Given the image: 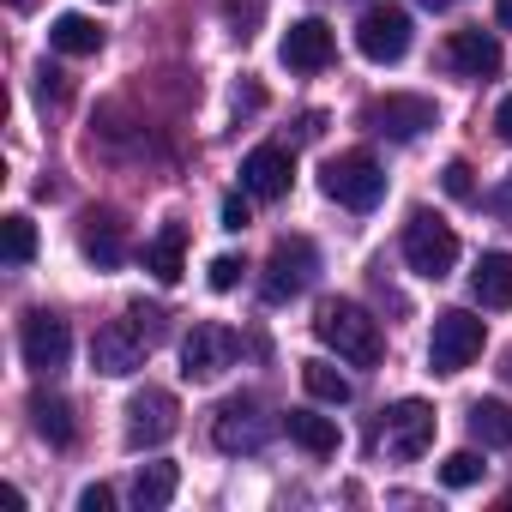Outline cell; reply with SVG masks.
Instances as JSON below:
<instances>
[{
	"label": "cell",
	"mask_w": 512,
	"mask_h": 512,
	"mask_svg": "<svg viewBox=\"0 0 512 512\" xmlns=\"http://www.w3.org/2000/svg\"><path fill=\"white\" fill-rule=\"evenodd\" d=\"M314 338L326 344V350H338V362H350V368H374L380 362V320H368V308H356V302H320V314H314Z\"/></svg>",
	"instance_id": "6da1fadb"
},
{
	"label": "cell",
	"mask_w": 512,
	"mask_h": 512,
	"mask_svg": "<svg viewBox=\"0 0 512 512\" xmlns=\"http://www.w3.org/2000/svg\"><path fill=\"white\" fill-rule=\"evenodd\" d=\"M320 187H326V199L344 205V211H374V205L386 199V169H380L368 151H338V157L320 169Z\"/></svg>",
	"instance_id": "7a4b0ae2"
},
{
	"label": "cell",
	"mask_w": 512,
	"mask_h": 512,
	"mask_svg": "<svg viewBox=\"0 0 512 512\" xmlns=\"http://www.w3.org/2000/svg\"><path fill=\"white\" fill-rule=\"evenodd\" d=\"M404 266L416 278L440 284L458 266V235H452V223H440L434 211H410V223H404Z\"/></svg>",
	"instance_id": "3957f363"
},
{
	"label": "cell",
	"mask_w": 512,
	"mask_h": 512,
	"mask_svg": "<svg viewBox=\"0 0 512 512\" xmlns=\"http://www.w3.org/2000/svg\"><path fill=\"white\" fill-rule=\"evenodd\" d=\"M428 446H434V404H422V398H398L374 428V452H386L398 464L422 458Z\"/></svg>",
	"instance_id": "277c9868"
},
{
	"label": "cell",
	"mask_w": 512,
	"mask_h": 512,
	"mask_svg": "<svg viewBox=\"0 0 512 512\" xmlns=\"http://www.w3.org/2000/svg\"><path fill=\"white\" fill-rule=\"evenodd\" d=\"M314 272H320V253H314V241H308V235H284V241L272 247V260H266L260 296H266L272 308H284V302H296V296L314 284Z\"/></svg>",
	"instance_id": "5b68a950"
},
{
	"label": "cell",
	"mask_w": 512,
	"mask_h": 512,
	"mask_svg": "<svg viewBox=\"0 0 512 512\" xmlns=\"http://www.w3.org/2000/svg\"><path fill=\"white\" fill-rule=\"evenodd\" d=\"M482 320L470 314V308H446L440 320H434V338H428V368L434 374H464L476 356H482Z\"/></svg>",
	"instance_id": "8992f818"
},
{
	"label": "cell",
	"mask_w": 512,
	"mask_h": 512,
	"mask_svg": "<svg viewBox=\"0 0 512 512\" xmlns=\"http://www.w3.org/2000/svg\"><path fill=\"white\" fill-rule=\"evenodd\" d=\"M175 428H181V404H175V392L145 386V392H133V398H127V446H133V452L163 446Z\"/></svg>",
	"instance_id": "52a82bcc"
},
{
	"label": "cell",
	"mask_w": 512,
	"mask_h": 512,
	"mask_svg": "<svg viewBox=\"0 0 512 512\" xmlns=\"http://www.w3.org/2000/svg\"><path fill=\"white\" fill-rule=\"evenodd\" d=\"M235 356H241V338L217 320H205L181 338V374L187 380H217L223 368H235Z\"/></svg>",
	"instance_id": "ba28073f"
},
{
	"label": "cell",
	"mask_w": 512,
	"mask_h": 512,
	"mask_svg": "<svg viewBox=\"0 0 512 512\" xmlns=\"http://www.w3.org/2000/svg\"><path fill=\"white\" fill-rule=\"evenodd\" d=\"M356 49L374 61V67H392L410 55V13L404 7H368L362 25H356Z\"/></svg>",
	"instance_id": "9c48e42d"
},
{
	"label": "cell",
	"mask_w": 512,
	"mask_h": 512,
	"mask_svg": "<svg viewBox=\"0 0 512 512\" xmlns=\"http://www.w3.org/2000/svg\"><path fill=\"white\" fill-rule=\"evenodd\" d=\"M362 121H368V133L404 145V139H416V133L434 127V103H428V97H410V91H392V97H374V103L362 109Z\"/></svg>",
	"instance_id": "30bf717a"
},
{
	"label": "cell",
	"mask_w": 512,
	"mask_h": 512,
	"mask_svg": "<svg viewBox=\"0 0 512 512\" xmlns=\"http://www.w3.org/2000/svg\"><path fill=\"white\" fill-rule=\"evenodd\" d=\"M19 350H25V368H31V374H61L67 356H73V332H67L61 314H25Z\"/></svg>",
	"instance_id": "8fae6325"
},
{
	"label": "cell",
	"mask_w": 512,
	"mask_h": 512,
	"mask_svg": "<svg viewBox=\"0 0 512 512\" xmlns=\"http://www.w3.org/2000/svg\"><path fill=\"white\" fill-rule=\"evenodd\" d=\"M272 416L260 410V398H229L223 410H217V422H211V440L223 446V452H260L266 440H272Z\"/></svg>",
	"instance_id": "7c38bea8"
},
{
	"label": "cell",
	"mask_w": 512,
	"mask_h": 512,
	"mask_svg": "<svg viewBox=\"0 0 512 512\" xmlns=\"http://www.w3.org/2000/svg\"><path fill=\"white\" fill-rule=\"evenodd\" d=\"M145 356H151V338L133 320H109L91 338V368L97 374H133V368H145Z\"/></svg>",
	"instance_id": "4fadbf2b"
},
{
	"label": "cell",
	"mask_w": 512,
	"mask_h": 512,
	"mask_svg": "<svg viewBox=\"0 0 512 512\" xmlns=\"http://www.w3.org/2000/svg\"><path fill=\"white\" fill-rule=\"evenodd\" d=\"M290 175H296V157L284 145H260V151L241 157V193L247 199H284Z\"/></svg>",
	"instance_id": "5bb4252c"
},
{
	"label": "cell",
	"mask_w": 512,
	"mask_h": 512,
	"mask_svg": "<svg viewBox=\"0 0 512 512\" xmlns=\"http://www.w3.org/2000/svg\"><path fill=\"white\" fill-rule=\"evenodd\" d=\"M79 247H85V260H91V266L115 272V266L127 260V229H121V217H115V211H85V223H79Z\"/></svg>",
	"instance_id": "9a60e30c"
},
{
	"label": "cell",
	"mask_w": 512,
	"mask_h": 512,
	"mask_svg": "<svg viewBox=\"0 0 512 512\" xmlns=\"http://www.w3.org/2000/svg\"><path fill=\"white\" fill-rule=\"evenodd\" d=\"M446 67L464 79H494L500 73V43L494 31H452L446 37Z\"/></svg>",
	"instance_id": "2e32d148"
},
{
	"label": "cell",
	"mask_w": 512,
	"mask_h": 512,
	"mask_svg": "<svg viewBox=\"0 0 512 512\" xmlns=\"http://www.w3.org/2000/svg\"><path fill=\"white\" fill-rule=\"evenodd\" d=\"M278 55H284L290 73H320V67H332V31L320 19H302V25L284 31V49Z\"/></svg>",
	"instance_id": "e0dca14e"
},
{
	"label": "cell",
	"mask_w": 512,
	"mask_h": 512,
	"mask_svg": "<svg viewBox=\"0 0 512 512\" xmlns=\"http://www.w3.org/2000/svg\"><path fill=\"white\" fill-rule=\"evenodd\" d=\"M181 260H187V223H163L151 241H145V272L157 284H175L181 278Z\"/></svg>",
	"instance_id": "ac0fdd59"
},
{
	"label": "cell",
	"mask_w": 512,
	"mask_h": 512,
	"mask_svg": "<svg viewBox=\"0 0 512 512\" xmlns=\"http://www.w3.org/2000/svg\"><path fill=\"white\" fill-rule=\"evenodd\" d=\"M470 296L482 308H512V253H482L470 272Z\"/></svg>",
	"instance_id": "d6986e66"
},
{
	"label": "cell",
	"mask_w": 512,
	"mask_h": 512,
	"mask_svg": "<svg viewBox=\"0 0 512 512\" xmlns=\"http://www.w3.org/2000/svg\"><path fill=\"white\" fill-rule=\"evenodd\" d=\"M284 428H290V440H296L302 452H314V458H332V452H338V422H332V416L290 410V416H284Z\"/></svg>",
	"instance_id": "ffe728a7"
},
{
	"label": "cell",
	"mask_w": 512,
	"mask_h": 512,
	"mask_svg": "<svg viewBox=\"0 0 512 512\" xmlns=\"http://www.w3.org/2000/svg\"><path fill=\"white\" fill-rule=\"evenodd\" d=\"M175 488H181V470H175V464H139V476H133V506H139V512H163V506L175 500Z\"/></svg>",
	"instance_id": "44dd1931"
},
{
	"label": "cell",
	"mask_w": 512,
	"mask_h": 512,
	"mask_svg": "<svg viewBox=\"0 0 512 512\" xmlns=\"http://www.w3.org/2000/svg\"><path fill=\"white\" fill-rule=\"evenodd\" d=\"M31 428L49 440V446H73V410L61 404V398H49V392H31Z\"/></svg>",
	"instance_id": "7402d4cb"
},
{
	"label": "cell",
	"mask_w": 512,
	"mask_h": 512,
	"mask_svg": "<svg viewBox=\"0 0 512 512\" xmlns=\"http://www.w3.org/2000/svg\"><path fill=\"white\" fill-rule=\"evenodd\" d=\"M49 43H55L61 55H97V49H103V31H97V19H85V13H61L55 31H49Z\"/></svg>",
	"instance_id": "603a6c76"
},
{
	"label": "cell",
	"mask_w": 512,
	"mask_h": 512,
	"mask_svg": "<svg viewBox=\"0 0 512 512\" xmlns=\"http://www.w3.org/2000/svg\"><path fill=\"white\" fill-rule=\"evenodd\" d=\"M470 434H476L482 446H512V410H506L500 398H476V404H470Z\"/></svg>",
	"instance_id": "cb8c5ba5"
},
{
	"label": "cell",
	"mask_w": 512,
	"mask_h": 512,
	"mask_svg": "<svg viewBox=\"0 0 512 512\" xmlns=\"http://www.w3.org/2000/svg\"><path fill=\"white\" fill-rule=\"evenodd\" d=\"M302 386H308V398H320V404H350V398H356L350 374H338L332 362H302Z\"/></svg>",
	"instance_id": "d4e9b609"
},
{
	"label": "cell",
	"mask_w": 512,
	"mask_h": 512,
	"mask_svg": "<svg viewBox=\"0 0 512 512\" xmlns=\"http://www.w3.org/2000/svg\"><path fill=\"white\" fill-rule=\"evenodd\" d=\"M0 229H7V266H31V260H37V223L13 211Z\"/></svg>",
	"instance_id": "484cf974"
},
{
	"label": "cell",
	"mask_w": 512,
	"mask_h": 512,
	"mask_svg": "<svg viewBox=\"0 0 512 512\" xmlns=\"http://www.w3.org/2000/svg\"><path fill=\"white\" fill-rule=\"evenodd\" d=\"M482 470H488V464H482L476 452H452V458L440 464V482H446V488H470V482H482Z\"/></svg>",
	"instance_id": "4316f807"
},
{
	"label": "cell",
	"mask_w": 512,
	"mask_h": 512,
	"mask_svg": "<svg viewBox=\"0 0 512 512\" xmlns=\"http://www.w3.org/2000/svg\"><path fill=\"white\" fill-rule=\"evenodd\" d=\"M241 284V260H235V253H217V260H211V290H235Z\"/></svg>",
	"instance_id": "83f0119b"
},
{
	"label": "cell",
	"mask_w": 512,
	"mask_h": 512,
	"mask_svg": "<svg viewBox=\"0 0 512 512\" xmlns=\"http://www.w3.org/2000/svg\"><path fill=\"white\" fill-rule=\"evenodd\" d=\"M127 320H133V326H139L151 344L163 338V308H145V302H133V308H127Z\"/></svg>",
	"instance_id": "f1b7e54d"
},
{
	"label": "cell",
	"mask_w": 512,
	"mask_h": 512,
	"mask_svg": "<svg viewBox=\"0 0 512 512\" xmlns=\"http://www.w3.org/2000/svg\"><path fill=\"white\" fill-rule=\"evenodd\" d=\"M446 193H452V199H476V181H470V163H446Z\"/></svg>",
	"instance_id": "f546056e"
},
{
	"label": "cell",
	"mask_w": 512,
	"mask_h": 512,
	"mask_svg": "<svg viewBox=\"0 0 512 512\" xmlns=\"http://www.w3.org/2000/svg\"><path fill=\"white\" fill-rule=\"evenodd\" d=\"M109 506H115V488H103V482H91L79 494V512H109Z\"/></svg>",
	"instance_id": "4dcf8cb0"
},
{
	"label": "cell",
	"mask_w": 512,
	"mask_h": 512,
	"mask_svg": "<svg viewBox=\"0 0 512 512\" xmlns=\"http://www.w3.org/2000/svg\"><path fill=\"white\" fill-rule=\"evenodd\" d=\"M223 229H247V199H241V193L223 199Z\"/></svg>",
	"instance_id": "1f68e13d"
},
{
	"label": "cell",
	"mask_w": 512,
	"mask_h": 512,
	"mask_svg": "<svg viewBox=\"0 0 512 512\" xmlns=\"http://www.w3.org/2000/svg\"><path fill=\"white\" fill-rule=\"evenodd\" d=\"M488 211H494V217H506V223H512V175H506V181H500V187H494V193H488Z\"/></svg>",
	"instance_id": "d6a6232c"
},
{
	"label": "cell",
	"mask_w": 512,
	"mask_h": 512,
	"mask_svg": "<svg viewBox=\"0 0 512 512\" xmlns=\"http://www.w3.org/2000/svg\"><path fill=\"white\" fill-rule=\"evenodd\" d=\"M260 103H266V97H260V85H241V91H235V115H253Z\"/></svg>",
	"instance_id": "836d02e7"
},
{
	"label": "cell",
	"mask_w": 512,
	"mask_h": 512,
	"mask_svg": "<svg viewBox=\"0 0 512 512\" xmlns=\"http://www.w3.org/2000/svg\"><path fill=\"white\" fill-rule=\"evenodd\" d=\"M229 19L235 25H253V19H260V0H229Z\"/></svg>",
	"instance_id": "e575fe53"
},
{
	"label": "cell",
	"mask_w": 512,
	"mask_h": 512,
	"mask_svg": "<svg viewBox=\"0 0 512 512\" xmlns=\"http://www.w3.org/2000/svg\"><path fill=\"white\" fill-rule=\"evenodd\" d=\"M494 127H500V139L512 145V97H500V109H494Z\"/></svg>",
	"instance_id": "d590c367"
},
{
	"label": "cell",
	"mask_w": 512,
	"mask_h": 512,
	"mask_svg": "<svg viewBox=\"0 0 512 512\" xmlns=\"http://www.w3.org/2000/svg\"><path fill=\"white\" fill-rule=\"evenodd\" d=\"M494 13H500V25L512 31V0H494Z\"/></svg>",
	"instance_id": "8d00e7d4"
},
{
	"label": "cell",
	"mask_w": 512,
	"mask_h": 512,
	"mask_svg": "<svg viewBox=\"0 0 512 512\" xmlns=\"http://www.w3.org/2000/svg\"><path fill=\"white\" fill-rule=\"evenodd\" d=\"M416 7H428V13H446V7H458V0H416Z\"/></svg>",
	"instance_id": "74e56055"
},
{
	"label": "cell",
	"mask_w": 512,
	"mask_h": 512,
	"mask_svg": "<svg viewBox=\"0 0 512 512\" xmlns=\"http://www.w3.org/2000/svg\"><path fill=\"white\" fill-rule=\"evenodd\" d=\"M500 374H506V380H512V350H506V368H500Z\"/></svg>",
	"instance_id": "f35d334b"
},
{
	"label": "cell",
	"mask_w": 512,
	"mask_h": 512,
	"mask_svg": "<svg viewBox=\"0 0 512 512\" xmlns=\"http://www.w3.org/2000/svg\"><path fill=\"white\" fill-rule=\"evenodd\" d=\"M13 7H31V0H13Z\"/></svg>",
	"instance_id": "ab89813d"
}]
</instances>
